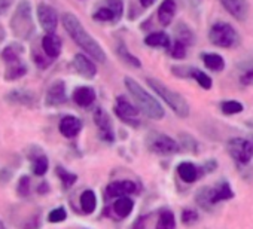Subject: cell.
Returning a JSON list of instances; mask_svg holds the SVG:
<instances>
[{
  "instance_id": "cell-3",
  "label": "cell",
  "mask_w": 253,
  "mask_h": 229,
  "mask_svg": "<svg viewBox=\"0 0 253 229\" xmlns=\"http://www.w3.org/2000/svg\"><path fill=\"white\" fill-rule=\"evenodd\" d=\"M148 85L158 94V97H161L164 100L166 104H169V107L177 114L179 118L185 119V118L189 116L191 107H189V103L186 101V98L183 95H180L179 92L173 91L171 88H169L167 85H164L158 79L149 77L148 79Z\"/></svg>"
},
{
  "instance_id": "cell-30",
  "label": "cell",
  "mask_w": 253,
  "mask_h": 229,
  "mask_svg": "<svg viewBox=\"0 0 253 229\" xmlns=\"http://www.w3.org/2000/svg\"><path fill=\"white\" fill-rule=\"evenodd\" d=\"M26 73H27V67L24 64H21V63H15V64H11L6 69L5 79L6 80H17V79L23 77Z\"/></svg>"
},
{
  "instance_id": "cell-46",
  "label": "cell",
  "mask_w": 253,
  "mask_h": 229,
  "mask_svg": "<svg viewBox=\"0 0 253 229\" xmlns=\"http://www.w3.org/2000/svg\"><path fill=\"white\" fill-rule=\"evenodd\" d=\"M216 168H217V162H216L214 159H209V161H206V164L203 165V168H201V173L207 174V173H211V171H214Z\"/></svg>"
},
{
  "instance_id": "cell-29",
  "label": "cell",
  "mask_w": 253,
  "mask_h": 229,
  "mask_svg": "<svg viewBox=\"0 0 253 229\" xmlns=\"http://www.w3.org/2000/svg\"><path fill=\"white\" fill-rule=\"evenodd\" d=\"M116 51H118V55H119L126 64H130V66H133V67H136V69H140V67H142L140 60H139L137 57H134L128 49H126V46H125L124 43H119Z\"/></svg>"
},
{
  "instance_id": "cell-1",
  "label": "cell",
  "mask_w": 253,
  "mask_h": 229,
  "mask_svg": "<svg viewBox=\"0 0 253 229\" xmlns=\"http://www.w3.org/2000/svg\"><path fill=\"white\" fill-rule=\"evenodd\" d=\"M61 21H63V26H64L66 32L69 33V36L75 40V43L79 48H82L95 61H98V63L106 61V52L103 51L100 43L84 29V26L81 24L78 17L67 12V14H63Z\"/></svg>"
},
{
  "instance_id": "cell-28",
  "label": "cell",
  "mask_w": 253,
  "mask_h": 229,
  "mask_svg": "<svg viewBox=\"0 0 253 229\" xmlns=\"http://www.w3.org/2000/svg\"><path fill=\"white\" fill-rule=\"evenodd\" d=\"M176 228V217L174 213L170 210H163L158 214V220L155 229H174Z\"/></svg>"
},
{
  "instance_id": "cell-17",
  "label": "cell",
  "mask_w": 253,
  "mask_h": 229,
  "mask_svg": "<svg viewBox=\"0 0 253 229\" xmlns=\"http://www.w3.org/2000/svg\"><path fill=\"white\" fill-rule=\"evenodd\" d=\"M42 49L48 58H57L61 54V39L57 35H46L42 39Z\"/></svg>"
},
{
  "instance_id": "cell-35",
  "label": "cell",
  "mask_w": 253,
  "mask_h": 229,
  "mask_svg": "<svg viewBox=\"0 0 253 229\" xmlns=\"http://www.w3.org/2000/svg\"><path fill=\"white\" fill-rule=\"evenodd\" d=\"M192 79H194V80H197V83H198L203 89H210V88H211V85H213L211 77H210L207 73H204L203 70L197 69V67H195V72H194Z\"/></svg>"
},
{
  "instance_id": "cell-45",
  "label": "cell",
  "mask_w": 253,
  "mask_h": 229,
  "mask_svg": "<svg viewBox=\"0 0 253 229\" xmlns=\"http://www.w3.org/2000/svg\"><path fill=\"white\" fill-rule=\"evenodd\" d=\"M35 63L41 67V69H45V67H48L49 64H51V58H45V57H42L41 54H35Z\"/></svg>"
},
{
  "instance_id": "cell-19",
  "label": "cell",
  "mask_w": 253,
  "mask_h": 229,
  "mask_svg": "<svg viewBox=\"0 0 253 229\" xmlns=\"http://www.w3.org/2000/svg\"><path fill=\"white\" fill-rule=\"evenodd\" d=\"M177 11V5L174 0H163V3L158 8V21L163 26H169Z\"/></svg>"
},
{
  "instance_id": "cell-51",
  "label": "cell",
  "mask_w": 253,
  "mask_h": 229,
  "mask_svg": "<svg viewBox=\"0 0 253 229\" xmlns=\"http://www.w3.org/2000/svg\"><path fill=\"white\" fill-rule=\"evenodd\" d=\"M48 188H49V186H48L46 183H41V185H39V189H38V192H39V193H46V192L49 191Z\"/></svg>"
},
{
  "instance_id": "cell-47",
  "label": "cell",
  "mask_w": 253,
  "mask_h": 229,
  "mask_svg": "<svg viewBox=\"0 0 253 229\" xmlns=\"http://www.w3.org/2000/svg\"><path fill=\"white\" fill-rule=\"evenodd\" d=\"M11 177H12V171H11V170L3 168L2 171H0V183H2V185L8 183V182L11 180Z\"/></svg>"
},
{
  "instance_id": "cell-38",
  "label": "cell",
  "mask_w": 253,
  "mask_h": 229,
  "mask_svg": "<svg viewBox=\"0 0 253 229\" xmlns=\"http://www.w3.org/2000/svg\"><path fill=\"white\" fill-rule=\"evenodd\" d=\"M194 72H195V67H191V66H173L171 67V73L182 79H192Z\"/></svg>"
},
{
  "instance_id": "cell-18",
  "label": "cell",
  "mask_w": 253,
  "mask_h": 229,
  "mask_svg": "<svg viewBox=\"0 0 253 229\" xmlns=\"http://www.w3.org/2000/svg\"><path fill=\"white\" fill-rule=\"evenodd\" d=\"M6 101L12 103V104H23V106H33L36 103V98H35V94L27 91V89H14L11 91L6 97H5Z\"/></svg>"
},
{
  "instance_id": "cell-24",
  "label": "cell",
  "mask_w": 253,
  "mask_h": 229,
  "mask_svg": "<svg viewBox=\"0 0 253 229\" xmlns=\"http://www.w3.org/2000/svg\"><path fill=\"white\" fill-rule=\"evenodd\" d=\"M195 199H197V204L201 208H204L207 211L213 210V207H214V202H213V188L204 186V188L198 189V192L195 195Z\"/></svg>"
},
{
  "instance_id": "cell-15",
  "label": "cell",
  "mask_w": 253,
  "mask_h": 229,
  "mask_svg": "<svg viewBox=\"0 0 253 229\" xmlns=\"http://www.w3.org/2000/svg\"><path fill=\"white\" fill-rule=\"evenodd\" d=\"M67 95H66V85L63 80H57L51 85V88L46 92V100L45 103L48 106H60L66 103Z\"/></svg>"
},
{
  "instance_id": "cell-4",
  "label": "cell",
  "mask_w": 253,
  "mask_h": 229,
  "mask_svg": "<svg viewBox=\"0 0 253 229\" xmlns=\"http://www.w3.org/2000/svg\"><path fill=\"white\" fill-rule=\"evenodd\" d=\"M11 30L20 39H30L35 32L32 5L29 0H20V3L11 18Z\"/></svg>"
},
{
  "instance_id": "cell-13",
  "label": "cell",
  "mask_w": 253,
  "mask_h": 229,
  "mask_svg": "<svg viewBox=\"0 0 253 229\" xmlns=\"http://www.w3.org/2000/svg\"><path fill=\"white\" fill-rule=\"evenodd\" d=\"M73 67L85 79H92L97 75L95 64L88 57H85L84 54H76L75 55V58H73Z\"/></svg>"
},
{
  "instance_id": "cell-20",
  "label": "cell",
  "mask_w": 253,
  "mask_h": 229,
  "mask_svg": "<svg viewBox=\"0 0 253 229\" xmlns=\"http://www.w3.org/2000/svg\"><path fill=\"white\" fill-rule=\"evenodd\" d=\"M73 101L81 107H88L95 101V91L91 86H79L73 92Z\"/></svg>"
},
{
  "instance_id": "cell-48",
  "label": "cell",
  "mask_w": 253,
  "mask_h": 229,
  "mask_svg": "<svg viewBox=\"0 0 253 229\" xmlns=\"http://www.w3.org/2000/svg\"><path fill=\"white\" fill-rule=\"evenodd\" d=\"M146 217H139L137 220H136V223H134V226H133V229H145L146 228Z\"/></svg>"
},
{
  "instance_id": "cell-25",
  "label": "cell",
  "mask_w": 253,
  "mask_h": 229,
  "mask_svg": "<svg viewBox=\"0 0 253 229\" xmlns=\"http://www.w3.org/2000/svg\"><path fill=\"white\" fill-rule=\"evenodd\" d=\"M201 60H203L204 66L211 72H222L225 69V61L219 54L204 52V54H201Z\"/></svg>"
},
{
  "instance_id": "cell-36",
  "label": "cell",
  "mask_w": 253,
  "mask_h": 229,
  "mask_svg": "<svg viewBox=\"0 0 253 229\" xmlns=\"http://www.w3.org/2000/svg\"><path fill=\"white\" fill-rule=\"evenodd\" d=\"M92 18L95 20V21H101V23H107V21H116V17H115V12L106 5V6H103V8H100L94 15H92Z\"/></svg>"
},
{
  "instance_id": "cell-41",
  "label": "cell",
  "mask_w": 253,
  "mask_h": 229,
  "mask_svg": "<svg viewBox=\"0 0 253 229\" xmlns=\"http://www.w3.org/2000/svg\"><path fill=\"white\" fill-rule=\"evenodd\" d=\"M17 193L20 196H27L30 193V177L23 176L17 185Z\"/></svg>"
},
{
  "instance_id": "cell-52",
  "label": "cell",
  "mask_w": 253,
  "mask_h": 229,
  "mask_svg": "<svg viewBox=\"0 0 253 229\" xmlns=\"http://www.w3.org/2000/svg\"><path fill=\"white\" fill-rule=\"evenodd\" d=\"M0 229H6V228H5V225H3V222H2V220H0Z\"/></svg>"
},
{
  "instance_id": "cell-44",
  "label": "cell",
  "mask_w": 253,
  "mask_h": 229,
  "mask_svg": "<svg viewBox=\"0 0 253 229\" xmlns=\"http://www.w3.org/2000/svg\"><path fill=\"white\" fill-rule=\"evenodd\" d=\"M240 82H241L243 85H253V70H246V72H241Z\"/></svg>"
},
{
  "instance_id": "cell-37",
  "label": "cell",
  "mask_w": 253,
  "mask_h": 229,
  "mask_svg": "<svg viewBox=\"0 0 253 229\" xmlns=\"http://www.w3.org/2000/svg\"><path fill=\"white\" fill-rule=\"evenodd\" d=\"M2 58L3 61L9 63V64H15L20 63V55H18V48L15 45H9L3 49L2 52Z\"/></svg>"
},
{
  "instance_id": "cell-43",
  "label": "cell",
  "mask_w": 253,
  "mask_h": 229,
  "mask_svg": "<svg viewBox=\"0 0 253 229\" xmlns=\"http://www.w3.org/2000/svg\"><path fill=\"white\" fill-rule=\"evenodd\" d=\"M198 220V213L192 208H185L182 211V222L185 225H192Z\"/></svg>"
},
{
  "instance_id": "cell-23",
  "label": "cell",
  "mask_w": 253,
  "mask_h": 229,
  "mask_svg": "<svg viewBox=\"0 0 253 229\" xmlns=\"http://www.w3.org/2000/svg\"><path fill=\"white\" fill-rule=\"evenodd\" d=\"M234 198V192L231 189V185L225 180L219 182L216 188H213V202L214 205L222 202V201H229Z\"/></svg>"
},
{
  "instance_id": "cell-5",
  "label": "cell",
  "mask_w": 253,
  "mask_h": 229,
  "mask_svg": "<svg viewBox=\"0 0 253 229\" xmlns=\"http://www.w3.org/2000/svg\"><path fill=\"white\" fill-rule=\"evenodd\" d=\"M209 39L214 46L219 48H234L238 43V35L235 29L225 21H217L210 27Z\"/></svg>"
},
{
  "instance_id": "cell-26",
  "label": "cell",
  "mask_w": 253,
  "mask_h": 229,
  "mask_svg": "<svg viewBox=\"0 0 253 229\" xmlns=\"http://www.w3.org/2000/svg\"><path fill=\"white\" fill-rule=\"evenodd\" d=\"M81 208L85 214L94 213V210L97 208V196L94 191L86 189L81 193Z\"/></svg>"
},
{
  "instance_id": "cell-34",
  "label": "cell",
  "mask_w": 253,
  "mask_h": 229,
  "mask_svg": "<svg viewBox=\"0 0 253 229\" xmlns=\"http://www.w3.org/2000/svg\"><path fill=\"white\" fill-rule=\"evenodd\" d=\"M57 176L60 177V180H61V183L64 185V188H70V186H73L75 183H76V180H78V176L76 174H73V173H70V171H67V170H64L63 167H57Z\"/></svg>"
},
{
  "instance_id": "cell-10",
  "label": "cell",
  "mask_w": 253,
  "mask_h": 229,
  "mask_svg": "<svg viewBox=\"0 0 253 229\" xmlns=\"http://www.w3.org/2000/svg\"><path fill=\"white\" fill-rule=\"evenodd\" d=\"M38 18L42 26V29L46 32V35H54L58 26V15L55 9L46 3H39L38 6Z\"/></svg>"
},
{
  "instance_id": "cell-22",
  "label": "cell",
  "mask_w": 253,
  "mask_h": 229,
  "mask_svg": "<svg viewBox=\"0 0 253 229\" xmlns=\"http://www.w3.org/2000/svg\"><path fill=\"white\" fill-rule=\"evenodd\" d=\"M133 208H134V201H133L130 196L116 198V201H115V202H113V205H112L113 213H115L118 217H121V219L128 217V216H130V213L133 211Z\"/></svg>"
},
{
  "instance_id": "cell-32",
  "label": "cell",
  "mask_w": 253,
  "mask_h": 229,
  "mask_svg": "<svg viewBox=\"0 0 253 229\" xmlns=\"http://www.w3.org/2000/svg\"><path fill=\"white\" fill-rule=\"evenodd\" d=\"M48 167H49V161L43 153L33 158V173L36 176H45L48 171Z\"/></svg>"
},
{
  "instance_id": "cell-11",
  "label": "cell",
  "mask_w": 253,
  "mask_h": 229,
  "mask_svg": "<svg viewBox=\"0 0 253 229\" xmlns=\"http://www.w3.org/2000/svg\"><path fill=\"white\" fill-rule=\"evenodd\" d=\"M137 192V185L133 180H116L107 185L106 193L109 198H122L130 196Z\"/></svg>"
},
{
  "instance_id": "cell-50",
  "label": "cell",
  "mask_w": 253,
  "mask_h": 229,
  "mask_svg": "<svg viewBox=\"0 0 253 229\" xmlns=\"http://www.w3.org/2000/svg\"><path fill=\"white\" fill-rule=\"evenodd\" d=\"M155 2H157V0H140V3H142L143 8H149V6H152Z\"/></svg>"
},
{
  "instance_id": "cell-8",
  "label": "cell",
  "mask_w": 253,
  "mask_h": 229,
  "mask_svg": "<svg viewBox=\"0 0 253 229\" xmlns=\"http://www.w3.org/2000/svg\"><path fill=\"white\" fill-rule=\"evenodd\" d=\"M115 114L116 116L125 122L130 127H139L140 125V119H139V109L136 106H133L125 97H118L116 103H115Z\"/></svg>"
},
{
  "instance_id": "cell-33",
  "label": "cell",
  "mask_w": 253,
  "mask_h": 229,
  "mask_svg": "<svg viewBox=\"0 0 253 229\" xmlns=\"http://www.w3.org/2000/svg\"><path fill=\"white\" fill-rule=\"evenodd\" d=\"M243 109H244L243 104L235 100H228V101L220 103V110L223 114H237V113H241Z\"/></svg>"
},
{
  "instance_id": "cell-49",
  "label": "cell",
  "mask_w": 253,
  "mask_h": 229,
  "mask_svg": "<svg viewBox=\"0 0 253 229\" xmlns=\"http://www.w3.org/2000/svg\"><path fill=\"white\" fill-rule=\"evenodd\" d=\"M12 0H0V14L5 12V9L11 5Z\"/></svg>"
},
{
  "instance_id": "cell-21",
  "label": "cell",
  "mask_w": 253,
  "mask_h": 229,
  "mask_svg": "<svg viewBox=\"0 0 253 229\" xmlns=\"http://www.w3.org/2000/svg\"><path fill=\"white\" fill-rule=\"evenodd\" d=\"M145 43L151 48H164L170 49L171 48V40L170 36L164 32H154L145 38Z\"/></svg>"
},
{
  "instance_id": "cell-14",
  "label": "cell",
  "mask_w": 253,
  "mask_h": 229,
  "mask_svg": "<svg viewBox=\"0 0 253 229\" xmlns=\"http://www.w3.org/2000/svg\"><path fill=\"white\" fill-rule=\"evenodd\" d=\"M58 128H60V133H61L64 137L73 139V137H76V136L81 133V130H82V122H81L79 118L73 116V114H67V116H64V118L61 119Z\"/></svg>"
},
{
  "instance_id": "cell-27",
  "label": "cell",
  "mask_w": 253,
  "mask_h": 229,
  "mask_svg": "<svg viewBox=\"0 0 253 229\" xmlns=\"http://www.w3.org/2000/svg\"><path fill=\"white\" fill-rule=\"evenodd\" d=\"M174 33H176V40L182 42L183 45L189 46L194 43L195 38H194V32L185 24V23H177V26L174 27Z\"/></svg>"
},
{
  "instance_id": "cell-31",
  "label": "cell",
  "mask_w": 253,
  "mask_h": 229,
  "mask_svg": "<svg viewBox=\"0 0 253 229\" xmlns=\"http://www.w3.org/2000/svg\"><path fill=\"white\" fill-rule=\"evenodd\" d=\"M179 146L186 151V152H191V153H197L198 152V142L189 136V134H180L179 136Z\"/></svg>"
},
{
  "instance_id": "cell-9",
  "label": "cell",
  "mask_w": 253,
  "mask_h": 229,
  "mask_svg": "<svg viewBox=\"0 0 253 229\" xmlns=\"http://www.w3.org/2000/svg\"><path fill=\"white\" fill-rule=\"evenodd\" d=\"M94 122L98 128L100 139L112 145L115 142V133H113V127H112V121L109 118V114L103 109H97L94 112Z\"/></svg>"
},
{
  "instance_id": "cell-16",
  "label": "cell",
  "mask_w": 253,
  "mask_h": 229,
  "mask_svg": "<svg viewBox=\"0 0 253 229\" xmlns=\"http://www.w3.org/2000/svg\"><path fill=\"white\" fill-rule=\"evenodd\" d=\"M177 174H179L180 180H183L185 183H194L200 179L201 170L195 164L185 161L177 165Z\"/></svg>"
},
{
  "instance_id": "cell-6",
  "label": "cell",
  "mask_w": 253,
  "mask_h": 229,
  "mask_svg": "<svg viewBox=\"0 0 253 229\" xmlns=\"http://www.w3.org/2000/svg\"><path fill=\"white\" fill-rule=\"evenodd\" d=\"M146 146L152 153L163 155V156L174 155L180 149L179 143L174 139L169 137L167 134H161V133H152L146 140Z\"/></svg>"
},
{
  "instance_id": "cell-7",
  "label": "cell",
  "mask_w": 253,
  "mask_h": 229,
  "mask_svg": "<svg viewBox=\"0 0 253 229\" xmlns=\"http://www.w3.org/2000/svg\"><path fill=\"white\" fill-rule=\"evenodd\" d=\"M228 153L238 164H249L253 159V143L247 139L234 137L226 143Z\"/></svg>"
},
{
  "instance_id": "cell-12",
  "label": "cell",
  "mask_w": 253,
  "mask_h": 229,
  "mask_svg": "<svg viewBox=\"0 0 253 229\" xmlns=\"http://www.w3.org/2000/svg\"><path fill=\"white\" fill-rule=\"evenodd\" d=\"M220 3L237 21H246L247 20V17H249L247 0H220Z\"/></svg>"
},
{
  "instance_id": "cell-39",
  "label": "cell",
  "mask_w": 253,
  "mask_h": 229,
  "mask_svg": "<svg viewBox=\"0 0 253 229\" xmlns=\"http://www.w3.org/2000/svg\"><path fill=\"white\" fill-rule=\"evenodd\" d=\"M186 48H188L186 45H183L182 42L176 40L173 43V46L170 48V54H171V57L174 60H183L186 57Z\"/></svg>"
},
{
  "instance_id": "cell-42",
  "label": "cell",
  "mask_w": 253,
  "mask_h": 229,
  "mask_svg": "<svg viewBox=\"0 0 253 229\" xmlns=\"http://www.w3.org/2000/svg\"><path fill=\"white\" fill-rule=\"evenodd\" d=\"M106 5L115 12L116 21H119L121 17H122V12H124V3H122V0H107Z\"/></svg>"
},
{
  "instance_id": "cell-2",
  "label": "cell",
  "mask_w": 253,
  "mask_h": 229,
  "mask_svg": "<svg viewBox=\"0 0 253 229\" xmlns=\"http://www.w3.org/2000/svg\"><path fill=\"white\" fill-rule=\"evenodd\" d=\"M124 83H125L126 91H128L131 94V97L134 98V101L139 106V109L146 114L148 118L157 119V121L164 118L166 112H164L163 106L157 101V98L152 94L145 91V88L137 80H134L133 77L126 76L124 79Z\"/></svg>"
},
{
  "instance_id": "cell-40",
  "label": "cell",
  "mask_w": 253,
  "mask_h": 229,
  "mask_svg": "<svg viewBox=\"0 0 253 229\" xmlns=\"http://www.w3.org/2000/svg\"><path fill=\"white\" fill-rule=\"evenodd\" d=\"M67 217V213H66V208L63 207H58V208H54L49 211L48 214V220L51 223H60V222H64Z\"/></svg>"
}]
</instances>
